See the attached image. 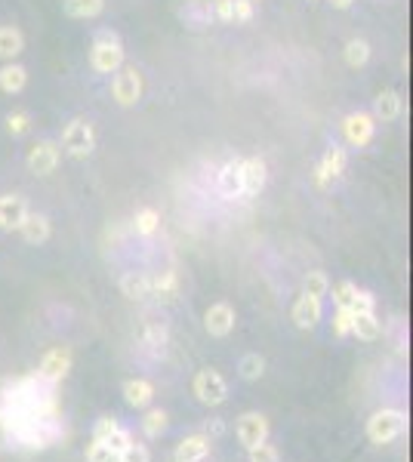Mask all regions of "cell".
Wrapping results in <instances>:
<instances>
[{"mask_svg":"<svg viewBox=\"0 0 413 462\" xmlns=\"http://www.w3.org/2000/svg\"><path fill=\"white\" fill-rule=\"evenodd\" d=\"M19 234H22L25 244L31 247H43L50 238H53V223H50V216H43V213H31L22 219V225H19Z\"/></svg>","mask_w":413,"mask_h":462,"instance_id":"14","label":"cell"},{"mask_svg":"<svg viewBox=\"0 0 413 462\" xmlns=\"http://www.w3.org/2000/svg\"><path fill=\"white\" fill-rule=\"evenodd\" d=\"M266 182H269V164L260 154L241 161V198H260Z\"/></svg>","mask_w":413,"mask_h":462,"instance_id":"10","label":"cell"},{"mask_svg":"<svg viewBox=\"0 0 413 462\" xmlns=\"http://www.w3.org/2000/svg\"><path fill=\"white\" fill-rule=\"evenodd\" d=\"M238 370H241V376H244L247 382L260 380V376L266 373V357L256 355V351H253V355H244L241 364H238Z\"/></svg>","mask_w":413,"mask_h":462,"instance_id":"33","label":"cell"},{"mask_svg":"<svg viewBox=\"0 0 413 462\" xmlns=\"http://www.w3.org/2000/svg\"><path fill=\"white\" fill-rule=\"evenodd\" d=\"M352 309H337L333 311V333L337 336H352Z\"/></svg>","mask_w":413,"mask_h":462,"instance_id":"38","label":"cell"},{"mask_svg":"<svg viewBox=\"0 0 413 462\" xmlns=\"http://www.w3.org/2000/svg\"><path fill=\"white\" fill-rule=\"evenodd\" d=\"M352 311H377V296L370 290H358L355 293Z\"/></svg>","mask_w":413,"mask_h":462,"instance_id":"43","label":"cell"},{"mask_svg":"<svg viewBox=\"0 0 413 462\" xmlns=\"http://www.w3.org/2000/svg\"><path fill=\"white\" fill-rule=\"evenodd\" d=\"M167 426H170V416L160 407L148 410V413L142 416V432H145V438H160V435L167 432Z\"/></svg>","mask_w":413,"mask_h":462,"instance_id":"30","label":"cell"},{"mask_svg":"<svg viewBox=\"0 0 413 462\" xmlns=\"http://www.w3.org/2000/svg\"><path fill=\"white\" fill-rule=\"evenodd\" d=\"M308 4H315V0H308Z\"/></svg>","mask_w":413,"mask_h":462,"instance_id":"46","label":"cell"},{"mask_svg":"<svg viewBox=\"0 0 413 462\" xmlns=\"http://www.w3.org/2000/svg\"><path fill=\"white\" fill-rule=\"evenodd\" d=\"M204 327L210 336L225 340V336L235 330V309H231L229 302H213L210 309L204 311Z\"/></svg>","mask_w":413,"mask_h":462,"instance_id":"13","label":"cell"},{"mask_svg":"<svg viewBox=\"0 0 413 462\" xmlns=\"http://www.w3.org/2000/svg\"><path fill=\"white\" fill-rule=\"evenodd\" d=\"M28 216V200L16 192L0 194V231H19L22 219Z\"/></svg>","mask_w":413,"mask_h":462,"instance_id":"12","label":"cell"},{"mask_svg":"<svg viewBox=\"0 0 413 462\" xmlns=\"http://www.w3.org/2000/svg\"><path fill=\"white\" fill-rule=\"evenodd\" d=\"M321 315H324V309H321V299L308 296V293L296 296L293 311H290V317H293V324L300 330H315L321 324Z\"/></svg>","mask_w":413,"mask_h":462,"instance_id":"15","label":"cell"},{"mask_svg":"<svg viewBox=\"0 0 413 462\" xmlns=\"http://www.w3.org/2000/svg\"><path fill=\"white\" fill-rule=\"evenodd\" d=\"M4 127L12 139H22V136L31 133V112L28 108H16V112H10L4 117Z\"/></svg>","mask_w":413,"mask_h":462,"instance_id":"29","label":"cell"},{"mask_svg":"<svg viewBox=\"0 0 413 462\" xmlns=\"http://www.w3.org/2000/svg\"><path fill=\"white\" fill-rule=\"evenodd\" d=\"M327 4H331L333 10H348V6H352L355 0H327Z\"/></svg>","mask_w":413,"mask_h":462,"instance_id":"45","label":"cell"},{"mask_svg":"<svg viewBox=\"0 0 413 462\" xmlns=\"http://www.w3.org/2000/svg\"><path fill=\"white\" fill-rule=\"evenodd\" d=\"M210 444L213 441L206 435H189L176 444V462H204L206 453H210Z\"/></svg>","mask_w":413,"mask_h":462,"instance_id":"20","label":"cell"},{"mask_svg":"<svg viewBox=\"0 0 413 462\" xmlns=\"http://www.w3.org/2000/svg\"><path fill=\"white\" fill-rule=\"evenodd\" d=\"M139 342L145 351H152V355H160L167 346V327L158 321V317L145 315L142 317V327H139Z\"/></svg>","mask_w":413,"mask_h":462,"instance_id":"17","label":"cell"},{"mask_svg":"<svg viewBox=\"0 0 413 462\" xmlns=\"http://www.w3.org/2000/svg\"><path fill=\"white\" fill-rule=\"evenodd\" d=\"M343 56L348 68H364V65L370 62V43H367L364 37H352V41L346 43Z\"/></svg>","mask_w":413,"mask_h":462,"instance_id":"27","label":"cell"},{"mask_svg":"<svg viewBox=\"0 0 413 462\" xmlns=\"http://www.w3.org/2000/svg\"><path fill=\"white\" fill-rule=\"evenodd\" d=\"M183 19L189 25H210L216 16H213V6L206 4V0H191V4H185Z\"/></svg>","mask_w":413,"mask_h":462,"instance_id":"31","label":"cell"},{"mask_svg":"<svg viewBox=\"0 0 413 462\" xmlns=\"http://www.w3.org/2000/svg\"><path fill=\"white\" fill-rule=\"evenodd\" d=\"M253 16H256L253 0H235V22L247 25V22H253Z\"/></svg>","mask_w":413,"mask_h":462,"instance_id":"41","label":"cell"},{"mask_svg":"<svg viewBox=\"0 0 413 462\" xmlns=\"http://www.w3.org/2000/svg\"><path fill=\"white\" fill-rule=\"evenodd\" d=\"M204 435L206 438H219V435H225V422L222 419H206V426H204Z\"/></svg>","mask_w":413,"mask_h":462,"instance_id":"44","label":"cell"},{"mask_svg":"<svg viewBox=\"0 0 413 462\" xmlns=\"http://www.w3.org/2000/svg\"><path fill=\"white\" fill-rule=\"evenodd\" d=\"M133 441H136V438H133V432H127V428H118V432H114V435H112V438H108V441H105V444H108V447H112V450H114V453H124V450H127V447H130V444H133Z\"/></svg>","mask_w":413,"mask_h":462,"instance_id":"40","label":"cell"},{"mask_svg":"<svg viewBox=\"0 0 413 462\" xmlns=\"http://www.w3.org/2000/svg\"><path fill=\"white\" fill-rule=\"evenodd\" d=\"M213 16L219 19V22L231 25L235 22V0H213Z\"/></svg>","mask_w":413,"mask_h":462,"instance_id":"39","label":"cell"},{"mask_svg":"<svg viewBox=\"0 0 413 462\" xmlns=\"http://www.w3.org/2000/svg\"><path fill=\"white\" fill-rule=\"evenodd\" d=\"M346 167H348V152L343 145H327L324 148V154H321V161H318V167H315V185L318 188H331L333 182H339L343 179V173H346Z\"/></svg>","mask_w":413,"mask_h":462,"instance_id":"7","label":"cell"},{"mask_svg":"<svg viewBox=\"0 0 413 462\" xmlns=\"http://www.w3.org/2000/svg\"><path fill=\"white\" fill-rule=\"evenodd\" d=\"M62 12L77 22H90L105 12V0H62Z\"/></svg>","mask_w":413,"mask_h":462,"instance_id":"23","label":"cell"},{"mask_svg":"<svg viewBox=\"0 0 413 462\" xmlns=\"http://www.w3.org/2000/svg\"><path fill=\"white\" fill-rule=\"evenodd\" d=\"M377 136V121L370 112H352L343 117V139L348 148H367Z\"/></svg>","mask_w":413,"mask_h":462,"instance_id":"8","label":"cell"},{"mask_svg":"<svg viewBox=\"0 0 413 462\" xmlns=\"http://www.w3.org/2000/svg\"><path fill=\"white\" fill-rule=\"evenodd\" d=\"M383 333V321L377 317V311H355L352 317V336H358L361 342H373Z\"/></svg>","mask_w":413,"mask_h":462,"instance_id":"22","label":"cell"},{"mask_svg":"<svg viewBox=\"0 0 413 462\" xmlns=\"http://www.w3.org/2000/svg\"><path fill=\"white\" fill-rule=\"evenodd\" d=\"M176 293H179V275L173 269H167L152 278V296L170 302V299H176Z\"/></svg>","mask_w":413,"mask_h":462,"instance_id":"26","label":"cell"},{"mask_svg":"<svg viewBox=\"0 0 413 462\" xmlns=\"http://www.w3.org/2000/svg\"><path fill=\"white\" fill-rule=\"evenodd\" d=\"M219 194L229 200L241 198V161L231 158L222 164V170H219Z\"/></svg>","mask_w":413,"mask_h":462,"instance_id":"21","label":"cell"},{"mask_svg":"<svg viewBox=\"0 0 413 462\" xmlns=\"http://www.w3.org/2000/svg\"><path fill=\"white\" fill-rule=\"evenodd\" d=\"M71 364H74V355H71L68 346H53L47 355L41 357V367H37V376L50 386H59L62 380L68 376Z\"/></svg>","mask_w":413,"mask_h":462,"instance_id":"9","label":"cell"},{"mask_svg":"<svg viewBox=\"0 0 413 462\" xmlns=\"http://www.w3.org/2000/svg\"><path fill=\"white\" fill-rule=\"evenodd\" d=\"M152 398H154V386L148 380H127L124 382V401L130 407H148L152 404Z\"/></svg>","mask_w":413,"mask_h":462,"instance_id":"24","label":"cell"},{"mask_svg":"<svg viewBox=\"0 0 413 462\" xmlns=\"http://www.w3.org/2000/svg\"><path fill=\"white\" fill-rule=\"evenodd\" d=\"M302 293H308V296L324 302V296H331V281H327L324 271H308V275L302 278Z\"/></svg>","mask_w":413,"mask_h":462,"instance_id":"32","label":"cell"},{"mask_svg":"<svg viewBox=\"0 0 413 462\" xmlns=\"http://www.w3.org/2000/svg\"><path fill=\"white\" fill-rule=\"evenodd\" d=\"M373 121L377 123H392V121H398V117L404 114V99H401V93L398 90H383V93L373 99Z\"/></svg>","mask_w":413,"mask_h":462,"instance_id":"16","label":"cell"},{"mask_svg":"<svg viewBox=\"0 0 413 462\" xmlns=\"http://www.w3.org/2000/svg\"><path fill=\"white\" fill-rule=\"evenodd\" d=\"M121 290H124L127 299H145L152 296V278L142 275V271H127L121 278Z\"/></svg>","mask_w":413,"mask_h":462,"instance_id":"25","label":"cell"},{"mask_svg":"<svg viewBox=\"0 0 413 462\" xmlns=\"http://www.w3.org/2000/svg\"><path fill=\"white\" fill-rule=\"evenodd\" d=\"M25 53V35L19 25H0V62H16Z\"/></svg>","mask_w":413,"mask_h":462,"instance_id":"19","label":"cell"},{"mask_svg":"<svg viewBox=\"0 0 413 462\" xmlns=\"http://www.w3.org/2000/svg\"><path fill=\"white\" fill-rule=\"evenodd\" d=\"M142 93H145V83H142V71L136 65H121L112 74V99L121 108H136Z\"/></svg>","mask_w":413,"mask_h":462,"instance_id":"4","label":"cell"},{"mask_svg":"<svg viewBox=\"0 0 413 462\" xmlns=\"http://www.w3.org/2000/svg\"><path fill=\"white\" fill-rule=\"evenodd\" d=\"M121 457H124V462H152V453H148V447L139 444V441H133V444L127 447Z\"/></svg>","mask_w":413,"mask_h":462,"instance_id":"42","label":"cell"},{"mask_svg":"<svg viewBox=\"0 0 413 462\" xmlns=\"http://www.w3.org/2000/svg\"><path fill=\"white\" fill-rule=\"evenodd\" d=\"M25 164L35 176H53L62 164V148L56 139H37L25 154Z\"/></svg>","mask_w":413,"mask_h":462,"instance_id":"6","label":"cell"},{"mask_svg":"<svg viewBox=\"0 0 413 462\" xmlns=\"http://www.w3.org/2000/svg\"><path fill=\"white\" fill-rule=\"evenodd\" d=\"M124 65V41H121L118 31L99 28L90 43V68L102 77H112L114 71Z\"/></svg>","mask_w":413,"mask_h":462,"instance_id":"1","label":"cell"},{"mask_svg":"<svg viewBox=\"0 0 413 462\" xmlns=\"http://www.w3.org/2000/svg\"><path fill=\"white\" fill-rule=\"evenodd\" d=\"M331 293H333V305H337V309H352L355 293H358V284H352V281H339Z\"/></svg>","mask_w":413,"mask_h":462,"instance_id":"35","label":"cell"},{"mask_svg":"<svg viewBox=\"0 0 413 462\" xmlns=\"http://www.w3.org/2000/svg\"><path fill=\"white\" fill-rule=\"evenodd\" d=\"M404 428H408V416L401 410H392V407H383L367 419V438L370 444H392L395 438H401Z\"/></svg>","mask_w":413,"mask_h":462,"instance_id":"3","label":"cell"},{"mask_svg":"<svg viewBox=\"0 0 413 462\" xmlns=\"http://www.w3.org/2000/svg\"><path fill=\"white\" fill-rule=\"evenodd\" d=\"M253 4H256V0H253Z\"/></svg>","mask_w":413,"mask_h":462,"instance_id":"47","label":"cell"},{"mask_svg":"<svg viewBox=\"0 0 413 462\" xmlns=\"http://www.w3.org/2000/svg\"><path fill=\"white\" fill-rule=\"evenodd\" d=\"M87 462H124V457L114 453L105 441H93V444L87 447Z\"/></svg>","mask_w":413,"mask_h":462,"instance_id":"34","label":"cell"},{"mask_svg":"<svg viewBox=\"0 0 413 462\" xmlns=\"http://www.w3.org/2000/svg\"><path fill=\"white\" fill-rule=\"evenodd\" d=\"M118 428H121V422L114 419V416H99L93 426V441H108Z\"/></svg>","mask_w":413,"mask_h":462,"instance_id":"36","label":"cell"},{"mask_svg":"<svg viewBox=\"0 0 413 462\" xmlns=\"http://www.w3.org/2000/svg\"><path fill=\"white\" fill-rule=\"evenodd\" d=\"M191 392H195V398L201 401L206 407H219L225 404V398H229V382L222 380V373L213 367H204L195 373V380H191Z\"/></svg>","mask_w":413,"mask_h":462,"instance_id":"5","label":"cell"},{"mask_svg":"<svg viewBox=\"0 0 413 462\" xmlns=\"http://www.w3.org/2000/svg\"><path fill=\"white\" fill-rule=\"evenodd\" d=\"M238 441H241L247 450L256 444H262V441H269V419L266 416L256 413V410L238 416Z\"/></svg>","mask_w":413,"mask_h":462,"instance_id":"11","label":"cell"},{"mask_svg":"<svg viewBox=\"0 0 413 462\" xmlns=\"http://www.w3.org/2000/svg\"><path fill=\"white\" fill-rule=\"evenodd\" d=\"M158 229H160V213L154 210V207H142V210H136V216H133V231L142 234V238H152Z\"/></svg>","mask_w":413,"mask_h":462,"instance_id":"28","label":"cell"},{"mask_svg":"<svg viewBox=\"0 0 413 462\" xmlns=\"http://www.w3.org/2000/svg\"><path fill=\"white\" fill-rule=\"evenodd\" d=\"M247 453H250V462H281V453H277V447H272L269 441L250 447Z\"/></svg>","mask_w":413,"mask_h":462,"instance_id":"37","label":"cell"},{"mask_svg":"<svg viewBox=\"0 0 413 462\" xmlns=\"http://www.w3.org/2000/svg\"><path fill=\"white\" fill-rule=\"evenodd\" d=\"M59 148L74 161H87L90 154L96 152V127L87 117H71V121L62 127V139Z\"/></svg>","mask_w":413,"mask_h":462,"instance_id":"2","label":"cell"},{"mask_svg":"<svg viewBox=\"0 0 413 462\" xmlns=\"http://www.w3.org/2000/svg\"><path fill=\"white\" fill-rule=\"evenodd\" d=\"M28 87V68L19 62H4L0 65V93L19 96Z\"/></svg>","mask_w":413,"mask_h":462,"instance_id":"18","label":"cell"}]
</instances>
